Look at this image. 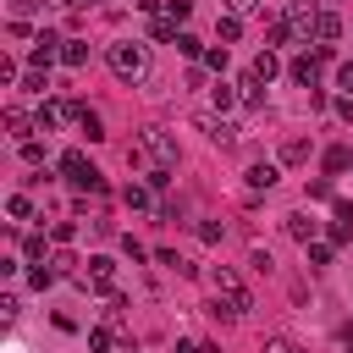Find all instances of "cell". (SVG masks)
Instances as JSON below:
<instances>
[{
    "instance_id": "cell-1",
    "label": "cell",
    "mask_w": 353,
    "mask_h": 353,
    "mask_svg": "<svg viewBox=\"0 0 353 353\" xmlns=\"http://www.w3.org/2000/svg\"><path fill=\"white\" fill-rule=\"evenodd\" d=\"M110 72H116L121 83H143V77H149V44H138V39L110 44Z\"/></svg>"
},
{
    "instance_id": "cell-2",
    "label": "cell",
    "mask_w": 353,
    "mask_h": 353,
    "mask_svg": "<svg viewBox=\"0 0 353 353\" xmlns=\"http://www.w3.org/2000/svg\"><path fill=\"white\" fill-rule=\"evenodd\" d=\"M210 287H215V298H221L226 314H248V309H254V298H248V287L237 281L232 265H215V270H210Z\"/></svg>"
},
{
    "instance_id": "cell-3",
    "label": "cell",
    "mask_w": 353,
    "mask_h": 353,
    "mask_svg": "<svg viewBox=\"0 0 353 353\" xmlns=\"http://www.w3.org/2000/svg\"><path fill=\"white\" fill-rule=\"evenodd\" d=\"M61 171H66V182H72V188L105 193V176H99V171H94V165H88V160H83L77 149H66V154H61Z\"/></svg>"
},
{
    "instance_id": "cell-4",
    "label": "cell",
    "mask_w": 353,
    "mask_h": 353,
    "mask_svg": "<svg viewBox=\"0 0 353 353\" xmlns=\"http://www.w3.org/2000/svg\"><path fill=\"white\" fill-rule=\"evenodd\" d=\"M143 149L154 154V165H165V171L176 165V138H171L165 127H149V132H143Z\"/></svg>"
},
{
    "instance_id": "cell-5",
    "label": "cell",
    "mask_w": 353,
    "mask_h": 353,
    "mask_svg": "<svg viewBox=\"0 0 353 353\" xmlns=\"http://www.w3.org/2000/svg\"><path fill=\"white\" fill-rule=\"evenodd\" d=\"M83 287H88V292H116V265H110L105 254H94L88 270H83Z\"/></svg>"
},
{
    "instance_id": "cell-6",
    "label": "cell",
    "mask_w": 353,
    "mask_h": 353,
    "mask_svg": "<svg viewBox=\"0 0 353 353\" xmlns=\"http://www.w3.org/2000/svg\"><path fill=\"white\" fill-rule=\"evenodd\" d=\"M199 127H204V138H210V143H221V149H232V143H237V132H243V127H237V121H226V116H199Z\"/></svg>"
},
{
    "instance_id": "cell-7",
    "label": "cell",
    "mask_w": 353,
    "mask_h": 353,
    "mask_svg": "<svg viewBox=\"0 0 353 353\" xmlns=\"http://www.w3.org/2000/svg\"><path fill=\"white\" fill-rule=\"evenodd\" d=\"M66 116H77V105H66V99H44V105H39V116H33V127H39V132H50V127H61Z\"/></svg>"
},
{
    "instance_id": "cell-8",
    "label": "cell",
    "mask_w": 353,
    "mask_h": 353,
    "mask_svg": "<svg viewBox=\"0 0 353 353\" xmlns=\"http://www.w3.org/2000/svg\"><path fill=\"white\" fill-rule=\"evenodd\" d=\"M287 77L303 83V88H314V77H320V55H298V61L287 66Z\"/></svg>"
},
{
    "instance_id": "cell-9",
    "label": "cell",
    "mask_w": 353,
    "mask_h": 353,
    "mask_svg": "<svg viewBox=\"0 0 353 353\" xmlns=\"http://www.w3.org/2000/svg\"><path fill=\"white\" fill-rule=\"evenodd\" d=\"M276 176H281V165H276V160H259V165H248V188H254V193L276 188Z\"/></svg>"
},
{
    "instance_id": "cell-10",
    "label": "cell",
    "mask_w": 353,
    "mask_h": 353,
    "mask_svg": "<svg viewBox=\"0 0 353 353\" xmlns=\"http://www.w3.org/2000/svg\"><path fill=\"white\" fill-rule=\"evenodd\" d=\"M287 22H292L298 33H314V6H309V0H292V6H287Z\"/></svg>"
},
{
    "instance_id": "cell-11",
    "label": "cell",
    "mask_w": 353,
    "mask_h": 353,
    "mask_svg": "<svg viewBox=\"0 0 353 353\" xmlns=\"http://www.w3.org/2000/svg\"><path fill=\"white\" fill-rule=\"evenodd\" d=\"M55 44H66V39H55V33L44 28V33L33 39V66H50V61H55Z\"/></svg>"
},
{
    "instance_id": "cell-12",
    "label": "cell",
    "mask_w": 353,
    "mask_h": 353,
    "mask_svg": "<svg viewBox=\"0 0 353 353\" xmlns=\"http://www.w3.org/2000/svg\"><path fill=\"white\" fill-rule=\"evenodd\" d=\"M237 88H243V105H259V99H265V77H259L254 66H248V72L237 77Z\"/></svg>"
},
{
    "instance_id": "cell-13",
    "label": "cell",
    "mask_w": 353,
    "mask_h": 353,
    "mask_svg": "<svg viewBox=\"0 0 353 353\" xmlns=\"http://www.w3.org/2000/svg\"><path fill=\"white\" fill-rule=\"evenodd\" d=\"M336 33H342V17H336V11H320V17H314V39H320V44H331Z\"/></svg>"
},
{
    "instance_id": "cell-14",
    "label": "cell",
    "mask_w": 353,
    "mask_h": 353,
    "mask_svg": "<svg viewBox=\"0 0 353 353\" xmlns=\"http://www.w3.org/2000/svg\"><path fill=\"white\" fill-rule=\"evenodd\" d=\"M237 33H243V22H237V11H226V17H215V39H221V44H232Z\"/></svg>"
},
{
    "instance_id": "cell-15",
    "label": "cell",
    "mask_w": 353,
    "mask_h": 353,
    "mask_svg": "<svg viewBox=\"0 0 353 353\" xmlns=\"http://www.w3.org/2000/svg\"><path fill=\"white\" fill-rule=\"evenodd\" d=\"M61 61H66V66L77 72V66L88 61V44H83V39H66V44H61Z\"/></svg>"
},
{
    "instance_id": "cell-16",
    "label": "cell",
    "mask_w": 353,
    "mask_h": 353,
    "mask_svg": "<svg viewBox=\"0 0 353 353\" xmlns=\"http://www.w3.org/2000/svg\"><path fill=\"white\" fill-rule=\"evenodd\" d=\"M72 121L88 132V143H99V138H105V127H99V116H94V110H83V105H77V116H72Z\"/></svg>"
},
{
    "instance_id": "cell-17",
    "label": "cell",
    "mask_w": 353,
    "mask_h": 353,
    "mask_svg": "<svg viewBox=\"0 0 353 353\" xmlns=\"http://www.w3.org/2000/svg\"><path fill=\"white\" fill-rule=\"evenodd\" d=\"M303 160H309V143L303 138H287L281 143V165H303Z\"/></svg>"
},
{
    "instance_id": "cell-18",
    "label": "cell",
    "mask_w": 353,
    "mask_h": 353,
    "mask_svg": "<svg viewBox=\"0 0 353 353\" xmlns=\"http://www.w3.org/2000/svg\"><path fill=\"white\" fill-rule=\"evenodd\" d=\"M347 165H353V149H342V143L325 149V171H347Z\"/></svg>"
},
{
    "instance_id": "cell-19",
    "label": "cell",
    "mask_w": 353,
    "mask_h": 353,
    "mask_svg": "<svg viewBox=\"0 0 353 353\" xmlns=\"http://www.w3.org/2000/svg\"><path fill=\"white\" fill-rule=\"evenodd\" d=\"M287 232H292L298 243H309V237H314V221H309V215H287Z\"/></svg>"
},
{
    "instance_id": "cell-20",
    "label": "cell",
    "mask_w": 353,
    "mask_h": 353,
    "mask_svg": "<svg viewBox=\"0 0 353 353\" xmlns=\"http://www.w3.org/2000/svg\"><path fill=\"white\" fill-rule=\"evenodd\" d=\"M287 33H292V22H287V17H276V22L265 28V39H270V44H287Z\"/></svg>"
},
{
    "instance_id": "cell-21",
    "label": "cell",
    "mask_w": 353,
    "mask_h": 353,
    "mask_svg": "<svg viewBox=\"0 0 353 353\" xmlns=\"http://www.w3.org/2000/svg\"><path fill=\"white\" fill-rule=\"evenodd\" d=\"M210 94H215V105H221V110H232V105H237V88H232V83H215Z\"/></svg>"
},
{
    "instance_id": "cell-22",
    "label": "cell",
    "mask_w": 353,
    "mask_h": 353,
    "mask_svg": "<svg viewBox=\"0 0 353 353\" xmlns=\"http://www.w3.org/2000/svg\"><path fill=\"white\" fill-rule=\"evenodd\" d=\"M248 265H254L259 276H270V270H276V259H270V248H254V254H248Z\"/></svg>"
},
{
    "instance_id": "cell-23",
    "label": "cell",
    "mask_w": 353,
    "mask_h": 353,
    "mask_svg": "<svg viewBox=\"0 0 353 353\" xmlns=\"http://www.w3.org/2000/svg\"><path fill=\"white\" fill-rule=\"evenodd\" d=\"M254 72L270 83V77H276V55H270V50H265V55H254Z\"/></svg>"
},
{
    "instance_id": "cell-24",
    "label": "cell",
    "mask_w": 353,
    "mask_h": 353,
    "mask_svg": "<svg viewBox=\"0 0 353 353\" xmlns=\"http://www.w3.org/2000/svg\"><path fill=\"white\" fill-rule=\"evenodd\" d=\"M22 88H28V94H44V88H50V77H44V72H39V66H33V72H28V77H22Z\"/></svg>"
},
{
    "instance_id": "cell-25",
    "label": "cell",
    "mask_w": 353,
    "mask_h": 353,
    "mask_svg": "<svg viewBox=\"0 0 353 353\" xmlns=\"http://www.w3.org/2000/svg\"><path fill=\"white\" fill-rule=\"evenodd\" d=\"M6 210H11L17 221H28V215H33V204H28V193H11V204H6Z\"/></svg>"
},
{
    "instance_id": "cell-26",
    "label": "cell",
    "mask_w": 353,
    "mask_h": 353,
    "mask_svg": "<svg viewBox=\"0 0 353 353\" xmlns=\"http://www.w3.org/2000/svg\"><path fill=\"white\" fill-rule=\"evenodd\" d=\"M88 347L105 353V347H110V325H94V331H88Z\"/></svg>"
},
{
    "instance_id": "cell-27",
    "label": "cell",
    "mask_w": 353,
    "mask_h": 353,
    "mask_svg": "<svg viewBox=\"0 0 353 353\" xmlns=\"http://www.w3.org/2000/svg\"><path fill=\"white\" fill-rule=\"evenodd\" d=\"M176 50H182V55H204V44H199L193 33H176Z\"/></svg>"
},
{
    "instance_id": "cell-28",
    "label": "cell",
    "mask_w": 353,
    "mask_h": 353,
    "mask_svg": "<svg viewBox=\"0 0 353 353\" xmlns=\"http://www.w3.org/2000/svg\"><path fill=\"white\" fill-rule=\"evenodd\" d=\"M6 127H11V132H17V138H22V132H28V116H22V110H17V105H11V110H6Z\"/></svg>"
},
{
    "instance_id": "cell-29",
    "label": "cell",
    "mask_w": 353,
    "mask_h": 353,
    "mask_svg": "<svg viewBox=\"0 0 353 353\" xmlns=\"http://www.w3.org/2000/svg\"><path fill=\"white\" fill-rule=\"evenodd\" d=\"M55 276H61V270H55V265H39V270H33V276H28V281H33V287H50V281H55Z\"/></svg>"
},
{
    "instance_id": "cell-30",
    "label": "cell",
    "mask_w": 353,
    "mask_h": 353,
    "mask_svg": "<svg viewBox=\"0 0 353 353\" xmlns=\"http://www.w3.org/2000/svg\"><path fill=\"white\" fill-rule=\"evenodd\" d=\"M165 17L171 22H188V0H165Z\"/></svg>"
},
{
    "instance_id": "cell-31",
    "label": "cell",
    "mask_w": 353,
    "mask_h": 353,
    "mask_svg": "<svg viewBox=\"0 0 353 353\" xmlns=\"http://www.w3.org/2000/svg\"><path fill=\"white\" fill-rule=\"evenodd\" d=\"M22 254H28V259H44V237H39V232H33V237H28V243H22Z\"/></svg>"
},
{
    "instance_id": "cell-32",
    "label": "cell",
    "mask_w": 353,
    "mask_h": 353,
    "mask_svg": "<svg viewBox=\"0 0 353 353\" xmlns=\"http://www.w3.org/2000/svg\"><path fill=\"white\" fill-rule=\"evenodd\" d=\"M50 265H55V270H61V276H66V270H72V265H77V259H72V254H66V248H55V254H50Z\"/></svg>"
},
{
    "instance_id": "cell-33",
    "label": "cell",
    "mask_w": 353,
    "mask_h": 353,
    "mask_svg": "<svg viewBox=\"0 0 353 353\" xmlns=\"http://www.w3.org/2000/svg\"><path fill=\"white\" fill-rule=\"evenodd\" d=\"M265 0H226V11H237V17H248V11H259Z\"/></svg>"
},
{
    "instance_id": "cell-34",
    "label": "cell",
    "mask_w": 353,
    "mask_h": 353,
    "mask_svg": "<svg viewBox=\"0 0 353 353\" xmlns=\"http://www.w3.org/2000/svg\"><path fill=\"white\" fill-rule=\"evenodd\" d=\"M265 353H298V347H292L287 336H265Z\"/></svg>"
},
{
    "instance_id": "cell-35",
    "label": "cell",
    "mask_w": 353,
    "mask_h": 353,
    "mask_svg": "<svg viewBox=\"0 0 353 353\" xmlns=\"http://www.w3.org/2000/svg\"><path fill=\"white\" fill-rule=\"evenodd\" d=\"M336 116H342V121H353V94H342V99H336Z\"/></svg>"
},
{
    "instance_id": "cell-36",
    "label": "cell",
    "mask_w": 353,
    "mask_h": 353,
    "mask_svg": "<svg viewBox=\"0 0 353 353\" xmlns=\"http://www.w3.org/2000/svg\"><path fill=\"white\" fill-rule=\"evenodd\" d=\"M11 11H17V17H33V11H39V0H11Z\"/></svg>"
},
{
    "instance_id": "cell-37",
    "label": "cell",
    "mask_w": 353,
    "mask_h": 353,
    "mask_svg": "<svg viewBox=\"0 0 353 353\" xmlns=\"http://www.w3.org/2000/svg\"><path fill=\"white\" fill-rule=\"evenodd\" d=\"M336 83H342V88H353V66H342V72H336Z\"/></svg>"
},
{
    "instance_id": "cell-38",
    "label": "cell",
    "mask_w": 353,
    "mask_h": 353,
    "mask_svg": "<svg viewBox=\"0 0 353 353\" xmlns=\"http://www.w3.org/2000/svg\"><path fill=\"white\" fill-rule=\"evenodd\" d=\"M176 353H204V347L199 342H176Z\"/></svg>"
},
{
    "instance_id": "cell-39",
    "label": "cell",
    "mask_w": 353,
    "mask_h": 353,
    "mask_svg": "<svg viewBox=\"0 0 353 353\" xmlns=\"http://www.w3.org/2000/svg\"><path fill=\"white\" fill-rule=\"evenodd\" d=\"M342 342H347V353H353V331H347V336H342Z\"/></svg>"
},
{
    "instance_id": "cell-40",
    "label": "cell",
    "mask_w": 353,
    "mask_h": 353,
    "mask_svg": "<svg viewBox=\"0 0 353 353\" xmlns=\"http://www.w3.org/2000/svg\"><path fill=\"white\" fill-rule=\"evenodd\" d=\"M66 6H94V0H66Z\"/></svg>"
}]
</instances>
